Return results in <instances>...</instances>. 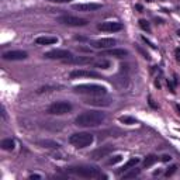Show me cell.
Listing matches in <instances>:
<instances>
[{
  "mask_svg": "<svg viewBox=\"0 0 180 180\" xmlns=\"http://www.w3.org/2000/svg\"><path fill=\"white\" fill-rule=\"evenodd\" d=\"M176 59H177V62H180V48L176 49Z\"/></svg>",
  "mask_w": 180,
  "mask_h": 180,
  "instance_id": "cell-31",
  "label": "cell"
},
{
  "mask_svg": "<svg viewBox=\"0 0 180 180\" xmlns=\"http://www.w3.org/2000/svg\"><path fill=\"white\" fill-rule=\"evenodd\" d=\"M28 54L25 51H9L3 54V59L4 61H23V59H27Z\"/></svg>",
  "mask_w": 180,
  "mask_h": 180,
  "instance_id": "cell-14",
  "label": "cell"
},
{
  "mask_svg": "<svg viewBox=\"0 0 180 180\" xmlns=\"http://www.w3.org/2000/svg\"><path fill=\"white\" fill-rule=\"evenodd\" d=\"M40 145H42L44 148H52V149H58V148H61V145H59L58 142H54V141H41Z\"/></svg>",
  "mask_w": 180,
  "mask_h": 180,
  "instance_id": "cell-21",
  "label": "cell"
},
{
  "mask_svg": "<svg viewBox=\"0 0 180 180\" xmlns=\"http://www.w3.org/2000/svg\"><path fill=\"white\" fill-rule=\"evenodd\" d=\"M93 141H94V137L92 134H89V132H76V134H72L69 137V142L75 148H79V149L92 145Z\"/></svg>",
  "mask_w": 180,
  "mask_h": 180,
  "instance_id": "cell-4",
  "label": "cell"
},
{
  "mask_svg": "<svg viewBox=\"0 0 180 180\" xmlns=\"http://www.w3.org/2000/svg\"><path fill=\"white\" fill-rule=\"evenodd\" d=\"M176 170H177V166H176V165L170 166V168H169V169H168V170H166V172H165V176H166V177L172 176V174H174V173H176Z\"/></svg>",
  "mask_w": 180,
  "mask_h": 180,
  "instance_id": "cell-27",
  "label": "cell"
},
{
  "mask_svg": "<svg viewBox=\"0 0 180 180\" xmlns=\"http://www.w3.org/2000/svg\"><path fill=\"white\" fill-rule=\"evenodd\" d=\"M58 23L68 27H85L89 24V21L82 17H76V15H70V14H64L61 17H58Z\"/></svg>",
  "mask_w": 180,
  "mask_h": 180,
  "instance_id": "cell-5",
  "label": "cell"
},
{
  "mask_svg": "<svg viewBox=\"0 0 180 180\" xmlns=\"http://www.w3.org/2000/svg\"><path fill=\"white\" fill-rule=\"evenodd\" d=\"M130 52L127 49L122 48H110V49H104L100 54V56H114V58H125L128 56Z\"/></svg>",
  "mask_w": 180,
  "mask_h": 180,
  "instance_id": "cell-13",
  "label": "cell"
},
{
  "mask_svg": "<svg viewBox=\"0 0 180 180\" xmlns=\"http://www.w3.org/2000/svg\"><path fill=\"white\" fill-rule=\"evenodd\" d=\"M97 28L100 31H106V33H117V31H121L124 28V25L117 21H106V23L99 24Z\"/></svg>",
  "mask_w": 180,
  "mask_h": 180,
  "instance_id": "cell-8",
  "label": "cell"
},
{
  "mask_svg": "<svg viewBox=\"0 0 180 180\" xmlns=\"http://www.w3.org/2000/svg\"><path fill=\"white\" fill-rule=\"evenodd\" d=\"M177 35H179V37H180V30H179V31H177Z\"/></svg>",
  "mask_w": 180,
  "mask_h": 180,
  "instance_id": "cell-35",
  "label": "cell"
},
{
  "mask_svg": "<svg viewBox=\"0 0 180 180\" xmlns=\"http://www.w3.org/2000/svg\"><path fill=\"white\" fill-rule=\"evenodd\" d=\"M121 160H122V155H116V156H113V158L108 159L106 163L108 166H111V165H116V163H118V162H121Z\"/></svg>",
  "mask_w": 180,
  "mask_h": 180,
  "instance_id": "cell-25",
  "label": "cell"
},
{
  "mask_svg": "<svg viewBox=\"0 0 180 180\" xmlns=\"http://www.w3.org/2000/svg\"><path fill=\"white\" fill-rule=\"evenodd\" d=\"M56 42H58L56 37H38L35 40V44H38V45H52Z\"/></svg>",
  "mask_w": 180,
  "mask_h": 180,
  "instance_id": "cell-17",
  "label": "cell"
},
{
  "mask_svg": "<svg viewBox=\"0 0 180 180\" xmlns=\"http://www.w3.org/2000/svg\"><path fill=\"white\" fill-rule=\"evenodd\" d=\"M113 151H114L113 145H104V147H100V148H97V149H94L92 153H90V156H92V159L97 160V159H101V158L108 156Z\"/></svg>",
  "mask_w": 180,
  "mask_h": 180,
  "instance_id": "cell-11",
  "label": "cell"
},
{
  "mask_svg": "<svg viewBox=\"0 0 180 180\" xmlns=\"http://www.w3.org/2000/svg\"><path fill=\"white\" fill-rule=\"evenodd\" d=\"M75 10H79V11H94V10L101 9L100 3H79V4H73Z\"/></svg>",
  "mask_w": 180,
  "mask_h": 180,
  "instance_id": "cell-16",
  "label": "cell"
},
{
  "mask_svg": "<svg viewBox=\"0 0 180 180\" xmlns=\"http://www.w3.org/2000/svg\"><path fill=\"white\" fill-rule=\"evenodd\" d=\"M76 49L80 52H90V48H86V46H76Z\"/></svg>",
  "mask_w": 180,
  "mask_h": 180,
  "instance_id": "cell-29",
  "label": "cell"
},
{
  "mask_svg": "<svg viewBox=\"0 0 180 180\" xmlns=\"http://www.w3.org/2000/svg\"><path fill=\"white\" fill-rule=\"evenodd\" d=\"M106 120V114L101 111H83L75 120V124L77 127H83V128H90V127H97V125L103 124Z\"/></svg>",
  "mask_w": 180,
  "mask_h": 180,
  "instance_id": "cell-1",
  "label": "cell"
},
{
  "mask_svg": "<svg viewBox=\"0 0 180 180\" xmlns=\"http://www.w3.org/2000/svg\"><path fill=\"white\" fill-rule=\"evenodd\" d=\"M174 107H176V110H177V114H180V106H179V104H176Z\"/></svg>",
  "mask_w": 180,
  "mask_h": 180,
  "instance_id": "cell-34",
  "label": "cell"
},
{
  "mask_svg": "<svg viewBox=\"0 0 180 180\" xmlns=\"http://www.w3.org/2000/svg\"><path fill=\"white\" fill-rule=\"evenodd\" d=\"M120 121H121L122 124H127V125L137 124V120L132 118V117H128V116H122V117H120Z\"/></svg>",
  "mask_w": 180,
  "mask_h": 180,
  "instance_id": "cell-23",
  "label": "cell"
},
{
  "mask_svg": "<svg viewBox=\"0 0 180 180\" xmlns=\"http://www.w3.org/2000/svg\"><path fill=\"white\" fill-rule=\"evenodd\" d=\"M72 111V104L69 101H55L48 107V113L54 116H64Z\"/></svg>",
  "mask_w": 180,
  "mask_h": 180,
  "instance_id": "cell-6",
  "label": "cell"
},
{
  "mask_svg": "<svg viewBox=\"0 0 180 180\" xmlns=\"http://www.w3.org/2000/svg\"><path fill=\"white\" fill-rule=\"evenodd\" d=\"M138 163H139V158H131L128 162H127V163H125L124 166H122L121 169H120V170H118V173H122V172L130 170V169H131V168H135V166H137Z\"/></svg>",
  "mask_w": 180,
  "mask_h": 180,
  "instance_id": "cell-18",
  "label": "cell"
},
{
  "mask_svg": "<svg viewBox=\"0 0 180 180\" xmlns=\"http://www.w3.org/2000/svg\"><path fill=\"white\" fill-rule=\"evenodd\" d=\"M139 27L142 28L143 31H148V33L151 31V25H149V23H148L147 20H139Z\"/></svg>",
  "mask_w": 180,
  "mask_h": 180,
  "instance_id": "cell-26",
  "label": "cell"
},
{
  "mask_svg": "<svg viewBox=\"0 0 180 180\" xmlns=\"http://www.w3.org/2000/svg\"><path fill=\"white\" fill-rule=\"evenodd\" d=\"M30 179H41V176H40V174H31Z\"/></svg>",
  "mask_w": 180,
  "mask_h": 180,
  "instance_id": "cell-32",
  "label": "cell"
},
{
  "mask_svg": "<svg viewBox=\"0 0 180 180\" xmlns=\"http://www.w3.org/2000/svg\"><path fill=\"white\" fill-rule=\"evenodd\" d=\"M70 56H72V52L68 49H52L44 54V58L46 59H61V61H65Z\"/></svg>",
  "mask_w": 180,
  "mask_h": 180,
  "instance_id": "cell-7",
  "label": "cell"
},
{
  "mask_svg": "<svg viewBox=\"0 0 180 180\" xmlns=\"http://www.w3.org/2000/svg\"><path fill=\"white\" fill-rule=\"evenodd\" d=\"M70 79H76V77H101L100 73L94 72V70H86V69H76L70 72ZM103 79V77H101Z\"/></svg>",
  "mask_w": 180,
  "mask_h": 180,
  "instance_id": "cell-10",
  "label": "cell"
},
{
  "mask_svg": "<svg viewBox=\"0 0 180 180\" xmlns=\"http://www.w3.org/2000/svg\"><path fill=\"white\" fill-rule=\"evenodd\" d=\"M75 40H79V41H85L86 38H85V37H79V35H76V37H75Z\"/></svg>",
  "mask_w": 180,
  "mask_h": 180,
  "instance_id": "cell-33",
  "label": "cell"
},
{
  "mask_svg": "<svg viewBox=\"0 0 180 180\" xmlns=\"http://www.w3.org/2000/svg\"><path fill=\"white\" fill-rule=\"evenodd\" d=\"M116 44L117 41L114 38H100V40L93 41L92 45L96 49H108V48H113Z\"/></svg>",
  "mask_w": 180,
  "mask_h": 180,
  "instance_id": "cell-12",
  "label": "cell"
},
{
  "mask_svg": "<svg viewBox=\"0 0 180 180\" xmlns=\"http://www.w3.org/2000/svg\"><path fill=\"white\" fill-rule=\"evenodd\" d=\"M156 160H158V156L156 155H148L145 158V160H143V168H151Z\"/></svg>",
  "mask_w": 180,
  "mask_h": 180,
  "instance_id": "cell-20",
  "label": "cell"
},
{
  "mask_svg": "<svg viewBox=\"0 0 180 180\" xmlns=\"http://www.w3.org/2000/svg\"><path fill=\"white\" fill-rule=\"evenodd\" d=\"M139 173H141V170L139 169H132V170H130L128 173H124V176H122V179H134V177H137V176H139Z\"/></svg>",
  "mask_w": 180,
  "mask_h": 180,
  "instance_id": "cell-22",
  "label": "cell"
},
{
  "mask_svg": "<svg viewBox=\"0 0 180 180\" xmlns=\"http://www.w3.org/2000/svg\"><path fill=\"white\" fill-rule=\"evenodd\" d=\"M65 64L68 65H87V64H93L94 62V59L92 58V56H70V58L65 59Z\"/></svg>",
  "mask_w": 180,
  "mask_h": 180,
  "instance_id": "cell-15",
  "label": "cell"
},
{
  "mask_svg": "<svg viewBox=\"0 0 180 180\" xmlns=\"http://www.w3.org/2000/svg\"><path fill=\"white\" fill-rule=\"evenodd\" d=\"M147 2H152V0H147Z\"/></svg>",
  "mask_w": 180,
  "mask_h": 180,
  "instance_id": "cell-36",
  "label": "cell"
},
{
  "mask_svg": "<svg viewBox=\"0 0 180 180\" xmlns=\"http://www.w3.org/2000/svg\"><path fill=\"white\" fill-rule=\"evenodd\" d=\"M66 172L75 176L85 177V179H101V177L107 179V176L101 173L100 169L93 168V166H69L66 168Z\"/></svg>",
  "mask_w": 180,
  "mask_h": 180,
  "instance_id": "cell-2",
  "label": "cell"
},
{
  "mask_svg": "<svg viewBox=\"0 0 180 180\" xmlns=\"http://www.w3.org/2000/svg\"><path fill=\"white\" fill-rule=\"evenodd\" d=\"M73 92L77 94H86V96H106L107 94V87L101 85H76L73 87Z\"/></svg>",
  "mask_w": 180,
  "mask_h": 180,
  "instance_id": "cell-3",
  "label": "cell"
},
{
  "mask_svg": "<svg viewBox=\"0 0 180 180\" xmlns=\"http://www.w3.org/2000/svg\"><path fill=\"white\" fill-rule=\"evenodd\" d=\"M48 2H52V3H69L72 0H48Z\"/></svg>",
  "mask_w": 180,
  "mask_h": 180,
  "instance_id": "cell-30",
  "label": "cell"
},
{
  "mask_svg": "<svg viewBox=\"0 0 180 180\" xmlns=\"http://www.w3.org/2000/svg\"><path fill=\"white\" fill-rule=\"evenodd\" d=\"M110 65H111L110 61H106V59H101V61H99V62H94V66L101 68V69H108Z\"/></svg>",
  "mask_w": 180,
  "mask_h": 180,
  "instance_id": "cell-24",
  "label": "cell"
},
{
  "mask_svg": "<svg viewBox=\"0 0 180 180\" xmlns=\"http://www.w3.org/2000/svg\"><path fill=\"white\" fill-rule=\"evenodd\" d=\"M0 147H2V149H4V151H13L15 148V142H14V139H11V138H6V139H3L2 142H0Z\"/></svg>",
  "mask_w": 180,
  "mask_h": 180,
  "instance_id": "cell-19",
  "label": "cell"
},
{
  "mask_svg": "<svg viewBox=\"0 0 180 180\" xmlns=\"http://www.w3.org/2000/svg\"><path fill=\"white\" fill-rule=\"evenodd\" d=\"M170 159H172L170 155H163V156H160V160L162 162H170Z\"/></svg>",
  "mask_w": 180,
  "mask_h": 180,
  "instance_id": "cell-28",
  "label": "cell"
},
{
  "mask_svg": "<svg viewBox=\"0 0 180 180\" xmlns=\"http://www.w3.org/2000/svg\"><path fill=\"white\" fill-rule=\"evenodd\" d=\"M86 104H90V106H96V107H108L111 104L110 99L101 97V96H90L89 99L85 100Z\"/></svg>",
  "mask_w": 180,
  "mask_h": 180,
  "instance_id": "cell-9",
  "label": "cell"
}]
</instances>
